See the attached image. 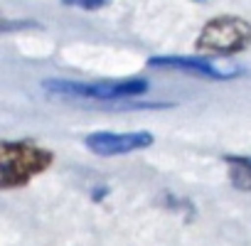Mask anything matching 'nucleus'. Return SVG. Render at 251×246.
<instances>
[{"instance_id": "nucleus-1", "label": "nucleus", "mask_w": 251, "mask_h": 246, "mask_svg": "<svg viewBox=\"0 0 251 246\" xmlns=\"http://www.w3.org/2000/svg\"><path fill=\"white\" fill-rule=\"evenodd\" d=\"M50 165H52V153L35 143L27 141L0 143V187L3 190L27 185L35 175L45 172Z\"/></svg>"}, {"instance_id": "nucleus-2", "label": "nucleus", "mask_w": 251, "mask_h": 246, "mask_svg": "<svg viewBox=\"0 0 251 246\" xmlns=\"http://www.w3.org/2000/svg\"><path fill=\"white\" fill-rule=\"evenodd\" d=\"M42 89L50 96L59 98H76V101H121L133 98L148 91L146 79H121V81H72V79H45Z\"/></svg>"}, {"instance_id": "nucleus-3", "label": "nucleus", "mask_w": 251, "mask_h": 246, "mask_svg": "<svg viewBox=\"0 0 251 246\" xmlns=\"http://www.w3.org/2000/svg\"><path fill=\"white\" fill-rule=\"evenodd\" d=\"M249 45H251V25L234 15H222L209 20L197 37V52L217 57L239 54Z\"/></svg>"}, {"instance_id": "nucleus-4", "label": "nucleus", "mask_w": 251, "mask_h": 246, "mask_svg": "<svg viewBox=\"0 0 251 246\" xmlns=\"http://www.w3.org/2000/svg\"><path fill=\"white\" fill-rule=\"evenodd\" d=\"M153 133L148 131H131V133H113V131H96L86 136V148L94 155L111 158V155H126V153H136L143 148L153 146Z\"/></svg>"}, {"instance_id": "nucleus-5", "label": "nucleus", "mask_w": 251, "mask_h": 246, "mask_svg": "<svg viewBox=\"0 0 251 246\" xmlns=\"http://www.w3.org/2000/svg\"><path fill=\"white\" fill-rule=\"evenodd\" d=\"M151 67H165V69H180V72H187V74H197V76H204V79H231V76H239L241 72H224L219 69L217 64H212L209 59H202V57H151L148 59Z\"/></svg>"}, {"instance_id": "nucleus-6", "label": "nucleus", "mask_w": 251, "mask_h": 246, "mask_svg": "<svg viewBox=\"0 0 251 246\" xmlns=\"http://www.w3.org/2000/svg\"><path fill=\"white\" fill-rule=\"evenodd\" d=\"M229 165V182L236 190L251 192V155H224Z\"/></svg>"}, {"instance_id": "nucleus-7", "label": "nucleus", "mask_w": 251, "mask_h": 246, "mask_svg": "<svg viewBox=\"0 0 251 246\" xmlns=\"http://www.w3.org/2000/svg\"><path fill=\"white\" fill-rule=\"evenodd\" d=\"M64 5L81 8V10H96V8L106 5V0H64Z\"/></svg>"}]
</instances>
